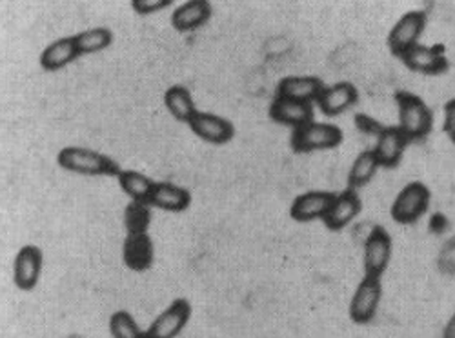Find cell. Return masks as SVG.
Here are the masks:
<instances>
[{
  "label": "cell",
  "mask_w": 455,
  "mask_h": 338,
  "mask_svg": "<svg viewBox=\"0 0 455 338\" xmlns=\"http://www.w3.org/2000/svg\"><path fill=\"white\" fill-rule=\"evenodd\" d=\"M57 162L66 171L88 177H119V173L123 171L117 161L88 147H64L57 155Z\"/></svg>",
  "instance_id": "obj_1"
},
{
  "label": "cell",
  "mask_w": 455,
  "mask_h": 338,
  "mask_svg": "<svg viewBox=\"0 0 455 338\" xmlns=\"http://www.w3.org/2000/svg\"><path fill=\"white\" fill-rule=\"evenodd\" d=\"M395 102L399 109V128L410 142L425 140L434 126V113L427 102L410 91H397Z\"/></svg>",
  "instance_id": "obj_2"
},
{
  "label": "cell",
  "mask_w": 455,
  "mask_h": 338,
  "mask_svg": "<svg viewBox=\"0 0 455 338\" xmlns=\"http://www.w3.org/2000/svg\"><path fill=\"white\" fill-rule=\"evenodd\" d=\"M343 130L328 122H310L291 133V149L295 153L321 152V149H333L343 142Z\"/></svg>",
  "instance_id": "obj_3"
},
{
  "label": "cell",
  "mask_w": 455,
  "mask_h": 338,
  "mask_svg": "<svg viewBox=\"0 0 455 338\" xmlns=\"http://www.w3.org/2000/svg\"><path fill=\"white\" fill-rule=\"evenodd\" d=\"M430 199V190L423 182L406 184L392 204V218L399 224L417 222L428 211Z\"/></svg>",
  "instance_id": "obj_4"
},
{
  "label": "cell",
  "mask_w": 455,
  "mask_h": 338,
  "mask_svg": "<svg viewBox=\"0 0 455 338\" xmlns=\"http://www.w3.org/2000/svg\"><path fill=\"white\" fill-rule=\"evenodd\" d=\"M381 298H383L381 279L364 275V279L359 282L350 300V318L361 326L370 324L377 315V308L381 304Z\"/></svg>",
  "instance_id": "obj_5"
},
{
  "label": "cell",
  "mask_w": 455,
  "mask_h": 338,
  "mask_svg": "<svg viewBox=\"0 0 455 338\" xmlns=\"http://www.w3.org/2000/svg\"><path fill=\"white\" fill-rule=\"evenodd\" d=\"M425 26H427L425 12L404 13L388 35V48H390L392 55L401 59L408 50H411L415 44H419Z\"/></svg>",
  "instance_id": "obj_6"
},
{
  "label": "cell",
  "mask_w": 455,
  "mask_h": 338,
  "mask_svg": "<svg viewBox=\"0 0 455 338\" xmlns=\"http://www.w3.org/2000/svg\"><path fill=\"white\" fill-rule=\"evenodd\" d=\"M392 256V239L383 225H373L364 240V275L381 279Z\"/></svg>",
  "instance_id": "obj_7"
},
{
  "label": "cell",
  "mask_w": 455,
  "mask_h": 338,
  "mask_svg": "<svg viewBox=\"0 0 455 338\" xmlns=\"http://www.w3.org/2000/svg\"><path fill=\"white\" fill-rule=\"evenodd\" d=\"M192 317V304L186 298H175L173 303L149 324L144 331L146 338H175Z\"/></svg>",
  "instance_id": "obj_8"
},
{
  "label": "cell",
  "mask_w": 455,
  "mask_h": 338,
  "mask_svg": "<svg viewBox=\"0 0 455 338\" xmlns=\"http://www.w3.org/2000/svg\"><path fill=\"white\" fill-rule=\"evenodd\" d=\"M401 60L404 66L411 71L417 73H425V75H441L448 69V59L444 55V46L435 44V46H423V44H415L411 50H408Z\"/></svg>",
  "instance_id": "obj_9"
},
{
  "label": "cell",
  "mask_w": 455,
  "mask_h": 338,
  "mask_svg": "<svg viewBox=\"0 0 455 338\" xmlns=\"http://www.w3.org/2000/svg\"><path fill=\"white\" fill-rule=\"evenodd\" d=\"M43 271V251L36 246H22L13 262V280L20 291L35 289Z\"/></svg>",
  "instance_id": "obj_10"
},
{
  "label": "cell",
  "mask_w": 455,
  "mask_h": 338,
  "mask_svg": "<svg viewBox=\"0 0 455 338\" xmlns=\"http://www.w3.org/2000/svg\"><path fill=\"white\" fill-rule=\"evenodd\" d=\"M188 124L199 138H203L210 144L222 145V144H228L235 137L234 124L224 117L213 115V113L197 111L196 115L192 117V121H189Z\"/></svg>",
  "instance_id": "obj_11"
},
{
  "label": "cell",
  "mask_w": 455,
  "mask_h": 338,
  "mask_svg": "<svg viewBox=\"0 0 455 338\" xmlns=\"http://www.w3.org/2000/svg\"><path fill=\"white\" fill-rule=\"evenodd\" d=\"M270 119L277 124L299 130L314 122V106L308 102H299L293 98L275 95L270 106Z\"/></svg>",
  "instance_id": "obj_12"
},
{
  "label": "cell",
  "mask_w": 455,
  "mask_h": 338,
  "mask_svg": "<svg viewBox=\"0 0 455 338\" xmlns=\"http://www.w3.org/2000/svg\"><path fill=\"white\" fill-rule=\"evenodd\" d=\"M408 142L410 138L404 135V131L399 126L381 128V131L377 133V142L373 147L379 164L388 169L395 168L403 159Z\"/></svg>",
  "instance_id": "obj_13"
},
{
  "label": "cell",
  "mask_w": 455,
  "mask_h": 338,
  "mask_svg": "<svg viewBox=\"0 0 455 338\" xmlns=\"http://www.w3.org/2000/svg\"><path fill=\"white\" fill-rule=\"evenodd\" d=\"M363 209V202L357 195L355 190H345L343 193L335 195L328 213L324 215L323 222L328 230L331 232H340L361 213Z\"/></svg>",
  "instance_id": "obj_14"
},
{
  "label": "cell",
  "mask_w": 455,
  "mask_h": 338,
  "mask_svg": "<svg viewBox=\"0 0 455 338\" xmlns=\"http://www.w3.org/2000/svg\"><path fill=\"white\" fill-rule=\"evenodd\" d=\"M123 260L124 264L137 273H142L154 266L156 249L154 240L148 233L140 235H128L123 244Z\"/></svg>",
  "instance_id": "obj_15"
},
{
  "label": "cell",
  "mask_w": 455,
  "mask_h": 338,
  "mask_svg": "<svg viewBox=\"0 0 455 338\" xmlns=\"http://www.w3.org/2000/svg\"><path fill=\"white\" fill-rule=\"evenodd\" d=\"M337 193L330 192H308L299 195L290 208V215L297 222H312L315 218H324Z\"/></svg>",
  "instance_id": "obj_16"
},
{
  "label": "cell",
  "mask_w": 455,
  "mask_h": 338,
  "mask_svg": "<svg viewBox=\"0 0 455 338\" xmlns=\"http://www.w3.org/2000/svg\"><path fill=\"white\" fill-rule=\"evenodd\" d=\"M359 100V91L352 83H337L333 86H326L317 104L326 117H337L345 113Z\"/></svg>",
  "instance_id": "obj_17"
},
{
  "label": "cell",
  "mask_w": 455,
  "mask_h": 338,
  "mask_svg": "<svg viewBox=\"0 0 455 338\" xmlns=\"http://www.w3.org/2000/svg\"><path fill=\"white\" fill-rule=\"evenodd\" d=\"M148 204L151 208L180 213V211H186L189 204H192V193H189L186 187L175 185L172 182H156Z\"/></svg>",
  "instance_id": "obj_18"
},
{
  "label": "cell",
  "mask_w": 455,
  "mask_h": 338,
  "mask_svg": "<svg viewBox=\"0 0 455 338\" xmlns=\"http://www.w3.org/2000/svg\"><path fill=\"white\" fill-rule=\"evenodd\" d=\"M324 83L319 77H284L277 86V97L293 98L299 102L312 104L324 91Z\"/></svg>",
  "instance_id": "obj_19"
},
{
  "label": "cell",
  "mask_w": 455,
  "mask_h": 338,
  "mask_svg": "<svg viewBox=\"0 0 455 338\" xmlns=\"http://www.w3.org/2000/svg\"><path fill=\"white\" fill-rule=\"evenodd\" d=\"M212 17V6L206 0H189V3L179 6L172 15V26L180 31H196L204 26Z\"/></svg>",
  "instance_id": "obj_20"
},
{
  "label": "cell",
  "mask_w": 455,
  "mask_h": 338,
  "mask_svg": "<svg viewBox=\"0 0 455 338\" xmlns=\"http://www.w3.org/2000/svg\"><path fill=\"white\" fill-rule=\"evenodd\" d=\"M79 57L81 53H79L77 43H75V36H64V39L52 43L43 51L41 66L44 71H59Z\"/></svg>",
  "instance_id": "obj_21"
},
{
  "label": "cell",
  "mask_w": 455,
  "mask_h": 338,
  "mask_svg": "<svg viewBox=\"0 0 455 338\" xmlns=\"http://www.w3.org/2000/svg\"><path fill=\"white\" fill-rule=\"evenodd\" d=\"M164 104H166V109L172 113V117L180 122H189L197 113L192 93H189L184 86H172L164 93Z\"/></svg>",
  "instance_id": "obj_22"
},
{
  "label": "cell",
  "mask_w": 455,
  "mask_h": 338,
  "mask_svg": "<svg viewBox=\"0 0 455 338\" xmlns=\"http://www.w3.org/2000/svg\"><path fill=\"white\" fill-rule=\"evenodd\" d=\"M117 178H119L121 190L132 200L146 202L148 204L151 190H154V185H156L154 180H151L149 177H146L144 173H139V171H133V169H123Z\"/></svg>",
  "instance_id": "obj_23"
},
{
  "label": "cell",
  "mask_w": 455,
  "mask_h": 338,
  "mask_svg": "<svg viewBox=\"0 0 455 338\" xmlns=\"http://www.w3.org/2000/svg\"><path fill=\"white\" fill-rule=\"evenodd\" d=\"M379 168H381V164H379L373 149H364V152H361L355 157V161L350 168V173H348V187H350V190L357 192L359 187L368 184L373 178V175Z\"/></svg>",
  "instance_id": "obj_24"
},
{
  "label": "cell",
  "mask_w": 455,
  "mask_h": 338,
  "mask_svg": "<svg viewBox=\"0 0 455 338\" xmlns=\"http://www.w3.org/2000/svg\"><path fill=\"white\" fill-rule=\"evenodd\" d=\"M73 36H75V43H77L81 55L99 53V51L109 48L113 43V33L108 28L86 29V31H81Z\"/></svg>",
  "instance_id": "obj_25"
},
{
  "label": "cell",
  "mask_w": 455,
  "mask_h": 338,
  "mask_svg": "<svg viewBox=\"0 0 455 338\" xmlns=\"http://www.w3.org/2000/svg\"><path fill=\"white\" fill-rule=\"evenodd\" d=\"M151 224V206L146 202L132 200L124 209V225L128 235L148 233Z\"/></svg>",
  "instance_id": "obj_26"
},
{
  "label": "cell",
  "mask_w": 455,
  "mask_h": 338,
  "mask_svg": "<svg viewBox=\"0 0 455 338\" xmlns=\"http://www.w3.org/2000/svg\"><path fill=\"white\" fill-rule=\"evenodd\" d=\"M109 333L113 338H146L135 318L124 310L116 311L109 317Z\"/></svg>",
  "instance_id": "obj_27"
},
{
  "label": "cell",
  "mask_w": 455,
  "mask_h": 338,
  "mask_svg": "<svg viewBox=\"0 0 455 338\" xmlns=\"http://www.w3.org/2000/svg\"><path fill=\"white\" fill-rule=\"evenodd\" d=\"M133 10L139 15H149L173 4V0H133Z\"/></svg>",
  "instance_id": "obj_28"
},
{
  "label": "cell",
  "mask_w": 455,
  "mask_h": 338,
  "mask_svg": "<svg viewBox=\"0 0 455 338\" xmlns=\"http://www.w3.org/2000/svg\"><path fill=\"white\" fill-rule=\"evenodd\" d=\"M443 131L450 137V140L455 144V98L448 100L444 106V122Z\"/></svg>",
  "instance_id": "obj_29"
},
{
  "label": "cell",
  "mask_w": 455,
  "mask_h": 338,
  "mask_svg": "<svg viewBox=\"0 0 455 338\" xmlns=\"http://www.w3.org/2000/svg\"><path fill=\"white\" fill-rule=\"evenodd\" d=\"M443 338H455V313L451 315V318H450V320H448V324L444 326Z\"/></svg>",
  "instance_id": "obj_30"
}]
</instances>
